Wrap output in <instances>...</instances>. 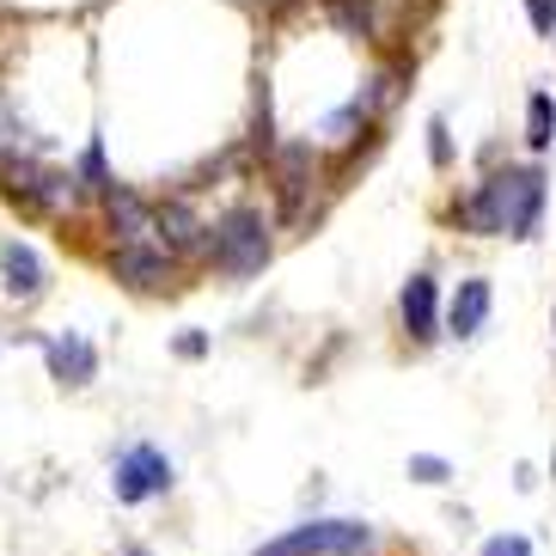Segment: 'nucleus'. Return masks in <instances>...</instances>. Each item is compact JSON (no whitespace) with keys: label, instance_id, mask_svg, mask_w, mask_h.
<instances>
[{"label":"nucleus","instance_id":"f257e3e1","mask_svg":"<svg viewBox=\"0 0 556 556\" xmlns=\"http://www.w3.org/2000/svg\"><path fill=\"white\" fill-rule=\"evenodd\" d=\"M202 257H208L214 276H227V281L263 276V269H269V257H276L269 214H263V208H227V214L208 227V245H202Z\"/></svg>","mask_w":556,"mask_h":556},{"label":"nucleus","instance_id":"f03ea898","mask_svg":"<svg viewBox=\"0 0 556 556\" xmlns=\"http://www.w3.org/2000/svg\"><path fill=\"white\" fill-rule=\"evenodd\" d=\"M178 490V458L165 453L160 441H123L111 453V495L116 507H148V502H165Z\"/></svg>","mask_w":556,"mask_h":556},{"label":"nucleus","instance_id":"7ed1b4c3","mask_svg":"<svg viewBox=\"0 0 556 556\" xmlns=\"http://www.w3.org/2000/svg\"><path fill=\"white\" fill-rule=\"evenodd\" d=\"M0 190L13 202H25L31 214H74L80 208V190H74V172L50 165L43 153H13V160H0Z\"/></svg>","mask_w":556,"mask_h":556},{"label":"nucleus","instance_id":"20e7f679","mask_svg":"<svg viewBox=\"0 0 556 556\" xmlns=\"http://www.w3.org/2000/svg\"><path fill=\"white\" fill-rule=\"evenodd\" d=\"M367 551H374L367 520H300L281 539L257 544L251 556H367Z\"/></svg>","mask_w":556,"mask_h":556},{"label":"nucleus","instance_id":"39448f33","mask_svg":"<svg viewBox=\"0 0 556 556\" xmlns=\"http://www.w3.org/2000/svg\"><path fill=\"white\" fill-rule=\"evenodd\" d=\"M495 214H502V232L507 239H539V220H544V172L539 165H507L495 178H483Z\"/></svg>","mask_w":556,"mask_h":556},{"label":"nucleus","instance_id":"423d86ee","mask_svg":"<svg viewBox=\"0 0 556 556\" xmlns=\"http://www.w3.org/2000/svg\"><path fill=\"white\" fill-rule=\"evenodd\" d=\"M37 349H43L50 386H62V392H86V386L99 379V367H104L99 343H92L86 330H50V337H37Z\"/></svg>","mask_w":556,"mask_h":556},{"label":"nucleus","instance_id":"0eeeda50","mask_svg":"<svg viewBox=\"0 0 556 556\" xmlns=\"http://www.w3.org/2000/svg\"><path fill=\"white\" fill-rule=\"evenodd\" d=\"M111 276L129 288V294H172L178 288V257L153 239L141 245H111Z\"/></svg>","mask_w":556,"mask_h":556},{"label":"nucleus","instance_id":"6e6552de","mask_svg":"<svg viewBox=\"0 0 556 556\" xmlns=\"http://www.w3.org/2000/svg\"><path fill=\"white\" fill-rule=\"evenodd\" d=\"M441 312H446V300H441V281L428 276V269H416V276L404 281V294H397V325H404V337L416 349H434L446 337L441 330Z\"/></svg>","mask_w":556,"mask_h":556},{"label":"nucleus","instance_id":"1a4fd4ad","mask_svg":"<svg viewBox=\"0 0 556 556\" xmlns=\"http://www.w3.org/2000/svg\"><path fill=\"white\" fill-rule=\"evenodd\" d=\"M0 288H7L13 306H37L50 294V263H43V251L31 239H7L0 245Z\"/></svg>","mask_w":556,"mask_h":556},{"label":"nucleus","instance_id":"9d476101","mask_svg":"<svg viewBox=\"0 0 556 556\" xmlns=\"http://www.w3.org/2000/svg\"><path fill=\"white\" fill-rule=\"evenodd\" d=\"M153 245H165L178 263L190 257V251L208 245V220L197 214V202H190V197H165V202H153Z\"/></svg>","mask_w":556,"mask_h":556},{"label":"nucleus","instance_id":"9b49d317","mask_svg":"<svg viewBox=\"0 0 556 556\" xmlns=\"http://www.w3.org/2000/svg\"><path fill=\"white\" fill-rule=\"evenodd\" d=\"M490 312H495V288L483 276H465L453 288V300H446V312H441V330L453 343H477V337L490 330Z\"/></svg>","mask_w":556,"mask_h":556},{"label":"nucleus","instance_id":"f8f14e48","mask_svg":"<svg viewBox=\"0 0 556 556\" xmlns=\"http://www.w3.org/2000/svg\"><path fill=\"white\" fill-rule=\"evenodd\" d=\"M104 214V232H111L116 245H141V239H153V202L141 197V190H129V184H116L111 197L99 202Z\"/></svg>","mask_w":556,"mask_h":556},{"label":"nucleus","instance_id":"ddd939ff","mask_svg":"<svg viewBox=\"0 0 556 556\" xmlns=\"http://www.w3.org/2000/svg\"><path fill=\"white\" fill-rule=\"evenodd\" d=\"M276 184H281V214L300 220V208H306V184H312V141H288V148L276 153Z\"/></svg>","mask_w":556,"mask_h":556},{"label":"nucleus","instance_id":"4468645a","mask_svg":"<svg viewBox=\"0 0 556 556\" xmlns=\"http://www.w3.org/2000/svg\"><path fill=\"white\" fill-rule=\"evenodd\" d=\"M67 172H74V190H80V202H104V197L116 190L111 153H104V141H99V135L86 141V148H80V160L67 165Z\"/></svg>","mask_w":556,"mask_h":556},{"label":"nucleus","instance_id":"2eb2a0df","mask_svg":"<svg viewBox=\"0 0 556 556\" xmlns=\"http://www.w3.org/2000/svg\"><path fill=\"white\" fill-rule=\"evenodd\" d=\"M325 13H330V25H343L349 37H379L386 31L374 0H325Z\"/></svg>","mask_w":556,"mask_h":556},{"label":"nucleus","instance_id":"dca6fc26","mask_svg":"<svg viewBox=\"0 0 556 556\" xmlns=\"http://www.w3.org/2000/svg\"><path fill=\"white\" fill-rule=\"evenodd\" d=\"M526 141H532V148H551V141H556V104H551V92H532V104H526Z\"/></svg>","mask_w":556,"mask_h":556},{"label":"nucleus","instance_id":"f3484780","mask_svg":"<svg viewBox=\"0 0 556 556\" xmlns=\"http://www.w3.org/2000/svg\"><path fill=\"white\" fill-rule=\"evenodd\" d=\"M416 483H428V490H441V483H453V465H446L441 453H409V465H404Z\"/></svg>","mask_w":556,"mask_h":556},{"label":"nucleus","instance_id":"a211bd4d","mask_svg":"<svg viewBox=\"0 0 556 556\" xmlns=\"http://www.w3.org/2000/svg\"><path fill=\"white\" fill-rule=\"evenodd\" d=\"M13 153H37V148H31V141H25V129H18L13 104L0 99V160H13Z\"/></svg>","mask_w":556,"mask_h":556},{"label":"nucleus","instance_id":"6ab92c4d","mask_svg":"<svg viewBox=\"0 0 556 556\" xmlns=\"http://www.w3.org/2000/svg\"><path fill=\"white\" fill-rule=\"evenodd\" d=\"M361 123H367V116H361L355 104H349V111H337V116L325 123V141H330V148H343V141H355V129H361Z\"/></svg>","mask_w":556,"mask_h":556},{"label":"nucleus","instance_id":"aec40b11","mask_svg":"<svg viewBox=\"0 0 556 556\" xmlns=\"http://www.w3.org/2000/svg\"><path fill=\"white\" fill-rule=\"evenodd\" d=\"M428 160L453 165V129H446V116H434V123H428Z\"/></svg>","mask_w":556,"mask_h":556},{"label":"nucleus","instance_id":"412c9836","mask_svg":"<svg viewBox=\"0 0 556 556\" xmlns=\"http://www.w3.org/2000/svg\"><path fill=\"white\" fill-rule=\"evenodd\" d=\"M483 556H532V539L526 532H495V539H483Z\"/></svg>","mask_w":556,"mask_h":556},{"label":"nucleus","instance_id":"4be33fe9","mask_svg":"<svg viewBox=\"0 0 556 556\" xmlns=\"http://www.w3.org/2000/svg\"><path fill=\"white\" fill-rule=\"evenodd\" d=\"M208 330H178V343H172V355L178 361H208Z\"/></svg>","mask_w":556,"mask_h":556},{"label":"nucleus","instance_id":"5701e85b","mask_svg":"<svg viewBox=\"0 0 556 556\" xmlns=\"http://www.w3.org/2000/svg\"><path fill=\"white\" fill-rule=\"evenodd\" d=\"M526 13H532L539 31H556V0H526Z\"/></svg>","mask_w":556,"mask_h":556},{"label":"nucleus","instance_id":"b1692460","mask_svg":"<svg viewBox=\"0 0 556 556\" xmlns=\"http://www.w3.org/2000/svg\"><path fill=\"white\" fill-rule=\"evenodd\" d=\"M116 556H153V551H148V544H123Z\"/></svg>","mask_w":556,"mask_h":556},{"label":"nucleus","instance_id":"393cba45","mask_svg":"<svg viewBox=\"0 0 556 556\" xmlns=\"http://www.w3.org/2000/svg\"><path fill=\"white\" fill-rule=\"evenodd\" d=\"M551 483H556V453H551Z\"/></svg>","mask_w":556,"mask_h":556}]
</instances>
